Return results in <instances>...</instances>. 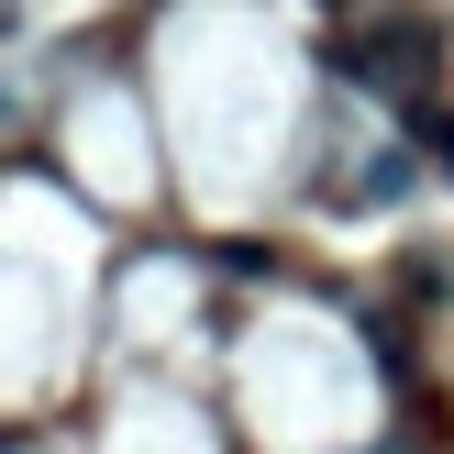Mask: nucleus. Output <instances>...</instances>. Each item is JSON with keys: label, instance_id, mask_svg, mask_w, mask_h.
Returning a JSON list of instances; mask_svg holds the SVG:
<instances>
[{"label": "nucleus", "instance_id": "1", "mask_svg": "<svg viewBox=\"0 0 454 454\" xmlns=\"http://www.w3.org/2000/svg\"><path fill=\"white\" fill-rule=\"evenodd\" d=\"M421 133H433V167L454 177V111H443V100H433V111H421Z\"/></svg>", "mask_w": 454, "mask_h": 454}, {"label": "nucleus", "instance_id": "2", "mask_svg": "<svg viewBox=\"0 0 454 454\" xmlns=\"http://www.w3.org/2000/svg\"><path fill=\"white\" fill-rule=\"evenodd\" d=\"M12 22H22V0H0V34H12Z\"/></svg>", "mask_w": 454, "mask_h": 454}]
</instances>
